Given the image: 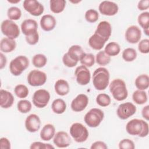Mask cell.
<instances>
[{
    "label": "cell",
    "mask_w": 149,
    "mask_h": 149,
    "mask_svg": "<svg viewBox=\"0 0 149 149\" xmlns=\"http://www.w3.org/2000/svg\"><path fill=\"white\" fill-rule=\"evenodd\" d=\"M51 109L55 113L62 114L64 113L66 109V102L61 98L55 99L52 102Z\"/></svg>",
    "instance_id": "cell-28"
},
{
    "label": "cell",
    "mask_w": 149,
    "mask_h": 149,
    "mask_svg": "<svg viewBox=\"0 0 149 149\" xmlns=\"http://www.w3.org/2000/svg\"><path fill=\"white\" fill-rule=\"evenodd\" d=\"M134 84L137 90H145L149 87V77L147 74L138 76L134 81Z\"/></svg>",
    "instance_id": "cell-27"
},
{
    "label": "cell",
    "mask_w": 149,
    "mask_h": 149,
    "mask_svg": "<svg viewBox=\"0 0 149 149\" xmlns=\"http://www.w3.org/2000/svg\"><path fill=\"white\" fill-rule=\"evenodd\" d=\"M141 115L147 121L149 120V105H146L141 110Z\"/></svg>",
    "instance_id": "cell-50"
},
{
    "label": "cell",
    "mask_w": 149,
    "mask_h": 149,
    "mask_svg": "<svg viewBox=\"0 0 149 149\" xmlns=\"http://www.w3.org/2000/svg\"><path fill=\"white\" fill-rule=\"evenodd\" d=\"M126 130L132 136L145 137L148 134L149 126L148 123L143 119H133L127 123Z\"/></svg>",
    "instance_id": "cell-1"
},
{
    "label": "cell",
    "mask_w": 149,
    "mask_h": 149,
    "mask_svg": "<svg viewBox=\"0 0 149 149\" xmlns=\"http://www.w3.org/2000/svg\"><path fill=\"white\" fill-rule=\"evenodd\" d=\"M69 132L72 137L77 143L86 141L89 136L87 127L82 123L79 122L74 123L70 126Z\"/></svg>",
    "instance_id": "cell-6"
},
{
    "label": "cell",
    "mask_w": 149,
    "mask_h": 149,
    "mask_svg": "<svg viewBox=\"0 0 149 149\" xmlns=\"http://www.w3.org/2000/svg\"><path fill=\"white\" fill-rule=\"evenodd\" d=\"M32 108L31 102L27 100H20L17 104V108L22 113H27L30 112Z\"/></svg>",
    "instance_id": "cell-35"
},
{
    "label": "cell",
    "mask_w": 149,
    "mask_h": 149,
    "mask_svg": "<svg viewBox=\"0 0 149 149\" xmlns=\"http://www.w3.org/2000/svg\"><path fill=\"white\" fill-rule=\"evenodd\" d=\"M99 17V14L98 12L93 9L87 10L84 15V18L88 23H93L96 22Z\"/></svg>",
    "instance_id": "cell-41"
},
{
    "label": "cell",
    "mask_w": 149,
    "mask_h": 149,
    "mask_svg": "<svg viewBox=\"0 0 149 149\" xmlns=\"http://www.w3.org/2000/svg\"><path fill=\"white\" fill-rule=\"evenodd\" d=\"M81 1H70V2H72V3H79V2H80Z\"/></svg>",
    "instance_id": "cell-53"
},
{
    "label": "cell",
    "mask_w": 149,
    "mask_h": 149,
    "mask_svg": "<svg viewBox=\"0 0 149 149\" xmlns=\"http://www.w3.org/2000/svg\"><path fill=\"white\" fill-rule=\"evenodd\" d=\"M29 66V60L24 55H19L13 59L9 66V71L13 76H20Z\"/></svg>",
    "instance_id": "cell-4"
},
{
    "label": "cell",
    "mask_w": 149,
    "mask_h": 149,
    "mask_svg": "<svg viewBox=\"0 0 149 149\" xmlns=\"http://www.w3.org/2000/svg\"><path fill=\"white\" fill-rule=\"evenodd\" d=\"M62 62L68 68H73L76 65H77L78 62L72 59L68 54V53H65L62 57Z\"/></svg>",
    "instance_id": "cell-45"
},
{
    "label": "cell",
    "mask_w": 149,
    "mask_h": 149,
    "mask_svg": "<svg viewBox=\"0 0 149 149\" xmlns=\"http://www.w3.org/2000/svg\"><path fill=\"white\" fill-rule=\"evenodd\" d=\"M21 30L25 36H30L37 32V22L31 19H27L23 20L21 24Z\"/></svg>",
    "instance_id": "cell-18"
},
{
    "label": "cell",
    "mask_w": 149,
    "mask_h": 149,
    "mask_svg": "<svg viewBox=\"0 0 149 149\" xmlns=\"http://www.w3.org/2000/svg\"><path fill=\"white\" fill-rule=\"evenodd\" d=\"M77 83L81 86L88 84L91 79V73L88 68L83 65L77 67L74 71Z\"/></svg>",
    "instance_id": "cell-12"
},
{
    "label": "cell",
    "mask_w": 149,
    "mask_h": 149,
    "mask_svg": "<svg viewBox=\"0 0 149 149\" xmlns=\"http://www.w3.org/2000/svg\"><path fill=\"white\" fill-rule=\"evenodd\" d=\"M16 47V42L15 40L5 37L3 38L0 42V49L1 52H11L15 49Z\"/></svg>",
    "instance_id": "cell-25"
},
{
    "label": "cell",
    "mask_w": 149,
    "mask_h": 149,
    "mask_svg": "<svg viewBox=\"0 0 149 149\" xmlns=\"http://www.w3.org/2000/svg\"><path fill=\"white\" fill-rule=\"evenodd\" d=\"M55 134V127L50 123L45 125L40 131V136L41 139L44 141H49L54 138Z\"/></svg>",
    "instance_id": "cell-24"
},
{
    "label": "cell",
    "mask_w": 149,
    "mask_h": 149,
    "mask_svg": "<svg viewBox=\"0 0 149 149\" xmlns=\"http://www.w3.org/2000/svg\"><path fill=\"white\" fill-rule=\"evenodd\" d=\"M110 74L108 70L104 67L97 68L93 72L92 80L94 88L99 91L104 90L109 83Z\"/></svg>",
    "instance_id": "cell-2"
},
{
    "label": "cell",
    "mask_w": 149,
    "mask_h": 149,
    "mask_svg": "<svg viewBox=\"0 0 149 149\" xmlns=\"http://www.w3.org/2000/svg\"><path fill=\"white\" fill-rule=\"evenodd\" d=\"M133 101L138 105H143L145 104L148 100L147 93L144 90H137L134 91L132 94Z\"/></svg>",
    "instance_id": "cell-30"
},
{
    "label": "cell",
    "mask_w": 149,
    "mask_h": 149,
    "mask_svg": "<svg viewBox=\"0 0 149 149\" xmlns=\"http://www.w3.org/2000/svg\"><path fill=\"white\" fill-rule=\"evenodd\" d=\"M136 107L130 102L120 104L117 109L116 114L118 118L122 120H126L133 116L136 112Z\"/></svg>",
    "instance_id": "cell-10"
},
{
    "label": "cell",
    "mask_w": 149,
    "mask_h": 149,
    "mask_svg": "<svg viewBox=\"0 0 149 149\" xmlns=\"http://www.w3.org/2000/svg\"><path fill=\"white\" fill-rule=\"evenodd\" d=\"M41 29L45 31H50L54 29L56 24V20L54 16L47 14L43 15L40 21Z\"/></svg>",
    "instance_id": "cell-20"
},
{
    "label": "cell",
    "mask_w": 149,
    "mask_h": 149,
    "mask_svg": "<svg viewBox=\"0 0 149 149\" xmlns=\"http://www.w3.org/2000/svg\"><path fill=\"white\" fill-rule=\"evenodd\" d=\"M137 22L143 30L149 29V12H143L141 13L138 16Z\"/></svg>",
    "instance_id": "cell-36"
},
{
    "label": "cell",
    "mask_w": 149,
    "mask_h": 149,
    "mask_svg": "<svg viewBox=\"0 0 149 149\" xmlns=\"http://www.w3.org/2000/svg\"><path fill=\"white\" fill-rule=\"evenodd\" d=\"M7 16L9 20H17L22 16V11L18 7L12 6L8 9Z\"/></svg>",
    "instance_id": "cell-38"
},
{
    "label": "cell",
    "mask_w": 149,
    "mask_h": 149,
    "mask_svg": "<svg viewBox=\"0 0 149 149\" xmlns=\"http://www.w3.org/2000/svg\"><path fill=\"white\" fill-rule=\"evenodd\" d=\"M1 30L4 36L12 40L17 38L20 35V29L18 25L9 19L4 20L1 23Z\"/></svg>",
    "instance_id": "cell-7"
},
{
    "label": "cell",
    "mask_w": 149,
    "mask_h": 149,
    "mask_svg": "<svg viewBox=\"0 0 149 149\" xmlns=\"http://www.w3.org/2000/svg\"><path fill=\"white\" fill-rule=\"evenodd\" d=\"M149 8V0H141L138 2L137 8L140 10H146Z\"/></svg>",
    "instance_id": "cell-49"
},
{
    "label": "cell",
    "mask_w": 149,
    "mask_h": 149,
    "mask_svg": "<svg viewBox=\"0 0 149 149\" xmlns=\"http://www.w3.org/2000/svg\"><path fill=\"white\" fill-rule=\"evenodd\" d=\"M137 54L136 51L133 48H127L122 52V56L126 62H132L137 58Z\"/></svg>",
    "instance_id": "cell-34"
},
{
    "label": "cell",
    "mask_w": 149,
    "mask_h": 149,
    "mask_svg": "<svg viewBox=\"0 0 149 149\" xmlns=\"http://www.w3.org/2000/svg\"><path fill=\"white\" fill-rule=\"evenodd\" d=\"M15 101L13 94L5 90H0V105L2 108L8 109L10 108Z\"/></svg>",
    "instance_id": "cell-21"
},
{
    "label": "cell",
    "mask_w": 149,
    "mask_h": 149,
    "mask_svg": "<svg viewBox=\"0 0 149 149\" xmlns=\"http://www.w3.org/2000/svg\"><path fill=\"white\" fill-rule=\"evenodd\" d=\"M109 88L113 98L118 101H122L128 96L126 84L122 79L113 80L109 84Z\"/></svg>",
    "instance_id": "cell-3"
},
{
    "label": "cell",
    "mask_w": 149,
    "mask_h": 149,
    "mask_svg": "<svg viewBox=\"0 0 149 149\" xmlns=\"http://www.w3.org/2000/svg\"><path fill=\"white\" fill-rule=\"evenodd\" d=\"M95 33L108 41L112 34V26L108 22L101 21L98 23Z\"/></svg>",
    "instance_id": "cell-19"
},
{
    "label": "cell",
    "mask_w": 149,
    "mask_h": 149,
    "mask_svg": "<svg viewBox=\"0 0 149 149\" xmlns=\"http://www.w3.org/2000/svg\"><path fill=\"white\" fill-rule=\"evenodd\" d=\"M47 76L45 72L34 69L29 72L27 80L28 84L33 87H38L44 85L47 81Z\"/></svg>",
    "instance_id": "cell-9"
},
{
    "label": "cell",
    "mask_w": 149,
    "mask_h": 149,
    "mask_svg": "<svg viewBox=\"0 0 149 149\" xmlns=\"http://www.w3.org/2000/svg\"><path fill=\"white\" fill-rule=\"evenodd\" d=\"M20 1V0H17L16 1H12V0H9V1H8V2H9V3H16L17 2H19Z\"/></svg>",
    "instance_id": "cell-52"
},
{
    "label": "cell",
    "mask_w": 149,
    "mask_h": 149,
    "mask_svg": "<svg viewBox=\"0 0 149 149\" xmlns=\"http://www.w3.org/2000/svg\"><path fill=\"white\" fill-rule=\"evenodd\" d=\"M98 10L103 15L112 16L115 15L118 12L119 7L117 3L113 2L104 1L100 3Z\"/></svg>",
    "instance_id": "cell-13"
},
{
    "label": "cell",
    "mask_w": 149,
    "mask_h": 149,
    "mask_svg": "<svg viewBox=\"0 0 149 149\" xmlns=\"http://www.w3.org/2000/svg\"><path fill=\"white\" fill-rule=\"evenodd\" d=\"M107 41L106 40L94 33L89 38L88 44L92 49L97 51H100L104 47Z\"/></svg>",
    "instance_id": "cell-22"
},
{
    "label": "cell",
    "mask_w": 149,
    "mask_h": 149,
    "mask_svg": "<svg viewBox=\"0 0 149 149\" xmlns=\"http://www.w3.org/2000/svg\"><path fill=\"white\" fill-rule=\"evenodd\" d=\"M68 55L73 60L79 62L85 54L82 47L79 45H73L68 49Z\"/></svg>",
    "instance_id": "cell-26"
},
{
    "label": "cell",
    "mask_w": 149,
    "mask_h": 149,
    "mask_svg": "<svg viewBox=\"0 0 149 149\" xmlns=\"http://www.w3.org/2000/svg\"><path fill=\"white\" fill-rule=\"evenodd\" d=\"M27 43L30 45H34L38 43L39 41V34L38 31L29 36H25Z\"/></svg>",
    "instance_id": "cell-46"
},
{
    "label": "cell",
    "mask_w": 149,
    "mask_h": 149,
    "mask_svg": "<svg viewBox=\"0 0 149 149\" xmlns=\"http://www.w3.org/2000/svg\"><path fill=\"white\" fill-rule=\"evenodd\" d=\"M125 39L130 44H136L140 41L141 37V31L140 29L136 26H129L125 32Z\"/></svg>",
    "instance_id": "cell-16"
},
{
    "label": "cell",
    "mask_w": 149,
    "mask_h": 149,
    "mask_svg": "<svg viewBox=\"0 0 149 149\" xmlns=\"http://www.w3.org/2000/svg\"><path fill=\"white\" fill-rule=\"evenodd\" d=\"M81 64L87 68L92 67L95 62L94 55L91 53H85L80 61Z\"/></svg>",
    "instance_id": "cell-40"
},
{
    "label": "cell",
    "mask_w": 149,
    "mask_h": 149,
    "mask_svg": "<svg viewBox=\"0 0 149 149\" xmlns=\"http://www.w3.org/2000/svg\"><path fill=\"white\" fill-rule=\"evenodd\" d=\"M47 63V58L46 56L42 54H36L32 58V63L34 67L41 68L44 67Z\"/></svg>",
    "instance_id": "cell-32"
},
{
    "label": "cell",
    "mask_w": 149,
    "mask_h": 149,
    "mask_svg": "<svg viewBox=\"0 0 149 149\" xmlns=\"http://www.w3.org/2000/svg\"><path fill=\"white\" fill-rule=\"evenodd\" d=\"M88 104V97L84 94H79L72 101L70 107L73 111L79 112L84 110Z\"/></svg>",
    "instance_id": "cell-14"
},
{
    "label": "cell",
    "mask_w": 149,
    "mask_h": 149,
    "mask_svg": "<svg viewBox=\"0 0 149 149\" xmlns=\"http://www.w3.org/2000/svg\"><path fill=\"white\" fill-rule=\"evenodd\" d=\"M120 149H134L135 145L134 142L129 139H123L121 140L118 144Z\"/></svg>",
    "instance_id": "cell-42"
},
{
    "label": "cell",
    "mask_w": 149,
    "mask_h": 149,
    "mask_svg": "<svg viewBox=\"0 0 149 149\" xmlns=\"http://www.w3.org/2000/svg\"><path fill=\"white\" fill-rule=\"evenodd\" d=\"M138 49L142 54H148L149 52V40L145 38L140 41L138 44Z\"/></svg>",
    "instance_id": "cell-43"
},
{
    "label": "cell",
    "mask_w": 149,
    "mask_h": 149,
    "mask_svg": "<svg viewBox=\"0 0 149 149\" xmlns=\"http://www.w3.org/2000/svg\"><path fill=\"white\" fill-rule=\"evenodd\" d=\"M97 104L102 107H106L110 105L111 102V97L109 95L105 93H100L96 97Z\"/></svg>",
    "instance_id": "cell-37"
},
{
    "label": "cell",
    "mask_w": 149,
    "mask_h": 149,
    "mask_svg": "<svg viewBox=\"0 0 149 149\" xmlns=\"http://www.w3.org/2000/svg\"><path fill=\"white\" fill-rule=\"evenodd\" d=\"M24 126L26 130L30 133L37 132L41 127V120L40 117L35 113L29 115L25 119Z\"/></svg>",
    "instance_id": "cell-15"
},
{
    "label": "cell",
    "mask_w": 149,
    "mask_h": 149,
    "mask_svg": "<svg viewBox=\"0 0 149 149\" xmlns=\"http://www.w3.org/2000/svg\"><path fill=\"white\" fill-rule=\"evenodd\" d=\"M55 93L60 96L67 95L70 91V87L68 82L64 79L58 80L54 84Z\"/></svg>",
    "instance_id": "cell-23"
},
{
    "label": "cell",
    "mask_w": 149,
    "mask_h": 149,
    "mask_svg": "<svg viewBox=\"0 0 149 149\" xmlns=\"http://www.w3.org/2000/svg\"><path fill=\"white\" fill-rule=\"evenodd\" d=\"M23 7L26 11L34 16H40L44 11L43 5L36 0L24 1Z\"/></svg>",
    "instance_id": "cell-11"
},
{
    "label": "cell",
    "mask_w": 149,
    "mask_h": 149,
    "mask_svg": "<svg viewBox=\"0 0 149 149\" xmlns=\"http://www.w3.org/2000/svg\"><path fill=\"white\" fill-rule=\"evenodd\" d=\"M120 51V47L116 42H110L105 46L104 52L109 56L118 55Z\"/></svg>",
    "instance_id": "cell-31"
},
{
    "label": "cell",
    "mask_w": 149,
    "mask_h": 149,
    "mask_svg": "<svg viewBox=\"0 0 149 149\" xmlns=\"http://www.w3.org/2000/svg\"><path fill=\"white\" fill-rule=\"evenodd\" d=\"M111 56L108 55L104 51H99L95 56V62L100 66H105L111 62Z\"/></svg>",
    "instance_id": "cell-33"
},
{
    "label": "cell",
    "mask_w": 149,
    "mask_h": 149,
    "mask_svg": "<svg viewBox=\"0 0 149 149\" xmlns=\"http://www.w3.org/2000/svg\"><path fill=\"white\" fill-rule=\"evenodd\" d=\"M50 97L48 91L45 89L37 90L34 93L32 97L33 104L38 108H43L48 105Z\"/></svg>",
    "instance_id": "cell-8"
},
{
    "label": "cell",
    "mask_w": 149,
    "mask_h": 149,
    "mask_svg": "<svg viewBox=\"0 0 149 149\" xmlns=\"http://www.w3.org/2000/svg\"><path fill=\"white\" fill-rule=\"evenodd\" d=\"M15 95L19 98H24L29 95V89L24 84H19L15 86L14 88Z\"/></svg>",
    "instance_id": "cell-39"
},
{
    "label": "cell",
    "mask_w": 149,
    "mask_h": 149,
    "mask_svg": "<svg viewBox=\"0 0 149 149\" xmlns=\"http://www.w3.org/2000/svg\"><path fill=\"white\" fill-rule=\"evenodd\" d=\"M53 143L58 148H66L70 145L71 139L67 132L59 131L55 134Z\"/></svg>",
    "instance_id": "cell-17"
},
{
    "label": "cell",
    "mask_w": 149,
    "mask_h": 149,
    "mask_svg": "<svg viewBox=\"0 0 149 149\" xmlns=\"http://www.w3.org/2000/svg\"><path fill=\"white\" fill-rule=\"evenodd\" d=\"M91 149H107L108 146L105 143L102 141H96L94 142L91 147Z\"/></svg>",
    "instance_id": "cell-47"
},
{
    "label": "cell",
    "mask_w": 149,
    "mask_h": 149,
    "mask_svg": "<svg viewBox=\"0 0 149 149\" xmlns=\"http://www.w3.org/2000/svg\"><path fill=\"white\" fill-rule=\"evenodd\" d=\"M65 6L66 1L65 0H51L49 1L50 10L54 13H60L62 12Z\"/></svg>",
    "instance_id": "cell-29"
},
{
    "label": "cell",
    "mask_w": 149,
    "mask_h": 149,
    "mask_svg": "<svg viewBox=\"0 0 149 149\" xmlns=\"http://www.w3.org/2000/svg\"><path fill=\"white\" fill-rule=\"evenodd\" d=\"M0 69H3L7 63L6 57L3 54L2 52L0 53Z\"/></svg>",
    "instance_id": "cell-51"
},
{
    "label": "cell",
    "mask_w": 149,
    "mask_h": 149,
    "mask_svg": "<svg viewBox=\"0 0 149 149\" xmlns=\"http://www.w3.org/2000/svg\"><path fill=\"white\" fill-rule=\"evenodd\" d=\"M104 118V112L99 108H91L87 112L84 117L86 124L90 127H98Z\"/></svg>",
    "instance_id": "cell-5"
},
{
    "label": "cell",
    "mask_w": 149,
    "mask_h": 149,
    "mask_svg": "<svg viewBox=\"0 0 149 149\" xmlns=\"http://www.w3.org/2000/svg\"><path fill=\"white\" fill-rule=\"evenodd\" d=\"M30 149H49L54 148V147L50 144L44 143L40 141H34L32 143L30 146Z\"/></svg>",
    "instance_id": "cell-44"
},
{
    "label": "cell",
    "mask_w": 149,
    "mask_h": 149,
    "mask_svg": "<svg viewBox=\"0 0 149 149\" xmlns=\"http://www.w3.org/2000/svg\"><path fill=\"white\" fill-rule=\"evenodd\" d=\"M0 148L1 149H10L11 144L9 140L6 137L0 139Z\"/></svg>",
    "instance_id": "cell-48"
}]
</instances>
